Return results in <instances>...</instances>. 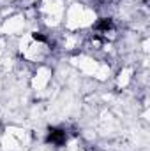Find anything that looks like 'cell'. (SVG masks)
I'll list each match as a JSON object with an SVG mask.
<instances>
[{"label": "cell", "instance_id": "cell-1", "mask_svg": "<svg viewBox=\"0 0 150 151\" xmlns=\"http://www.w3.org/2000/svg\"><path fill=\"white\" fill-rule=\"evenodd\" d=\"M66 141V132L64 130H58V128H51L50 134H48V142H53V144H62Z\"/></svg>", "mask_w": 150, "mask_h": 151}, {"label": "cell", "instance_id": "cell-2", "mask_svg": "<svg viewBox=\"0 0 150 151\" xmlns=\"http://www.w3.org/2000/svg\"><path fill=\"white\" fill-rule=\"evenodd\" d=\"M95 28H97V30H104V32H106V30H110V28H111V19H106V18H104V19H101V21L95 25Z\"/></svg>", "mask_w": 150, "mask_h": 151}, {"label": "cell", "instance_id": "cell-3", "mask_svg": "<svg viewBox=\"0 0 150 151\" xmlns=\"http://www.w3.org/2000/svg\"><path fill=\"white\" fill-rule=\"evenodd\" d=\"M34 39H36V40H41V42H44V40H46V37H44V35H41V34H34Z\"/></svg>", "mask_w": 150, "mask_h": 151}]
</instances>
